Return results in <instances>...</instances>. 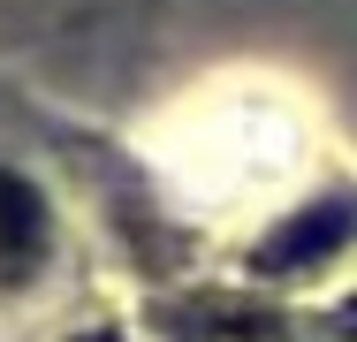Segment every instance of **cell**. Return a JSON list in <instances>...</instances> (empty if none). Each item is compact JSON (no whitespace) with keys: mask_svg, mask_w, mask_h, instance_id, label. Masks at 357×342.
<instances>
[{"mask_svg":"<svg viewBox=\"0 0 357 342\" xmlns=\"http://www.w3.org/2000/svg\"><path fill=\"white\" fill-rule=\"evenodd\" d=\"M38 259H46V205L23 175L0 168V281H23Z\"/></svg>","mask_w":357,"mask_h":342,"instance_id":"obj_1","label":"cell"},{"mask_svg":"<svg viewBox=\"0 0 357 342\" xmlns=\"http://www.w3.org/2000/svg\"><path fill=\"white\" fill-rule=\"evenodd\" d=\"M342 236H350V213H342V205H312V213H296V221H289L259 259H266V267H312V259H319V251H335Z\"/></svg>","mask_w":357,"mask_h":342,"instance_id":"obj_2","label":"cell"},{"mask_svg":"<svg viewBox=\"0 0 357 342\" xmlns=\"http://www.w3.org/2000/svg\"><path fill=\"white\" fill-rule=\"evenodd\" d=\"M198 320L220 327V335H198V342H282L274 320H259V312H228V304H220V312H198Z\"/></svg>","mask_w":357,"mask_h":342,"instance_id":"obj_3","label":"cell"},{"mask_svg":"<svg viewBox=\"0 0 357 342\" xmlns=\"http://www.w3.org/2000/svg\"><path fill=\"white\" fill-rule=\"evenodd\" d=\"M76 342H114V335H76Z\"/></svg>","mask_w":357,"mask_h":342,"instance_id":"obj_4","label":"cell"}]
</instances>
